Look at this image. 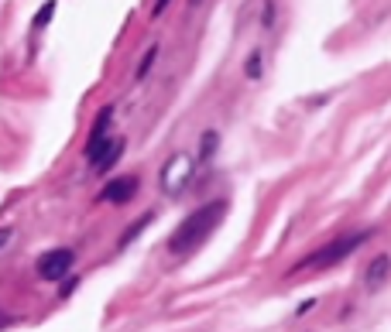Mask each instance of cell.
Here are the masks:
<instances>
[{"mask_svg": "<svg viewBox=\"0 0 391 332\" xmlns=\"http://www.w3.org/2000/svg\"><path fill=\"white\" fill-rule=\"evenodd\" d=\"M367 236H371V233H350V236H343V240H333V243L319 247L316 254H309L306 260H299L292 271H316V267H330V264H340L343 257L354 250V247H361Z\"/></svg>", "mask_w": 391, "mask_h": 332, "instance_id": "obj_2", "label": "cell"}, {"mask_svg": "<svg viewBox=\"0 0 391 332\" xmlns=\"http://www.w3.org/2000/svg\"><path fill=\"white\" fill-rule=\"evenodd\" d=\"M151 219H155V212H144L141 219H134V226H130V230L124 233V236H120V247H128V243L134 240V236H137V233H144V230H148V223H151Z\"/></svg>", "mask_w": 391, "mask_h": 332, "instance_id": "obj_6", "label": "cell"}, {"mask_svg": "<svg viewBox=\"0 0 391 332\" xmlns=\"http://www.w3.org/2000/svg\"><path fill=\"white\" fill-rule=\"evenodd\" d=\"M120 154H124V141L117 137V144H113V151H110V154H106V158H104V161L97 165V172H106L110 165H117V158H120Z\"/></svg>", "mask_w": 391, "mask_h": 332, "instance_id": "obj_7", "label": "cell"}, {"mask_svg": "<svg viewBox=\"0 0 391 332\" xmlns=\"http://www.w3.org/2000/svg\"><path fill=\"white\" fill-rule=\"evenodd\" d=\"M155 58H158V45H151L148 49V55H144V62L137 65V79H144L148 72H151V65H155Z\"/></svg>", "mask_w": 391, "mask_h": 332, "instance_id": "obj_9", "label": "cell"}, {"mask_svg": "<svg viewBox=\"0 0 391 332\" xmlns=\"http://www.w3.org/2000/svg\"><path fill=\"white\" fill-rule=\"evenodd\" d=\"M388 274H391V257H388V254L374 257V260L367 264V271H364V281H367V288H371V291H374V288H381Z\"/></svg>", "mask_w": 391, "mask_h": 332, "instance_id": "obj_5", "label": "cell"}, {"mask_svg": "<svg viewBox=\"0 0 391 332\" xmlns=\"http://www.w3.org/2000/svg\"><path fill=\"white\" fill-rule=\"evenodd\" d=\"M216 141H220V137H216V130H206V134H203V148H199V158H203V161L216 151Z\"/></svg>", "mask_w": 391, "mask_h": 332, "instance_id": "obj_8", "label": "cell"}, {"mask_svg": "<svg viewBox=\"0 0 391 332\" xmlns=\"http://www.w3.org/2000/svg\"><path fill=\"white\" fill-rule=\"evenodd\" d=\"M223 216H227V203H223V199H213V203L199 205L196 212H189L182 223H179V230L168 236V250H172V254H189V250H196L209 233L220 226Z\"/></svg>", "mask_w": 391, "mask_h": 332, "instance_id": "obj_1", "label": "cell"}, {"mask_svg": "<svg viewBox=\"0 0 391 332\" xmlns=\"http://www.w3.org/2000/svg\"><path fill=\"white\" fill-rule=\"evenodd\" d=\"M244 72H247V76H251V79H258V76H261V55H258V51H254V55L247 58V65H244Z\"/></svg>", "mask_w": 391, "mask_h": 332, "instance_id": "obj_11", "label": "cell"}, {"mask_svg": "<svg viewBox=\"0 0 391 332\" xmlns=\"http://www.w3.org/2000/svg\"><path fill=\"white\" fill-rule=\"evenodd\" d=\"M11 322H14L11 315H0V329H4V326H11Z\"/></svg>", "mask_w": 391, "mask_h": 332, "instance_id": "obj_14", "label": "cell"}, {"mask_svg": "<svg viewBox=\"0 0 391 332\" xmlns=\"http://www.w3.org/2000/svg\"><path fill=\"white\" fill-rule=\"evenodd\" d=\"M52 14H55V4L49 0V4H45L42 11H38V18H35V27H45L49 21H52Z\"/></svg>", "mask_w": 391, "mask_h": 332, "instance_id": "obj_10", "label": "cell"}, {"mask_svg": "<svg viewBox=\"0 0 391 332\" xmlns=\"http://www.w3.org/2000/svg\"><path fill=\"white\" fill-rule=\"evenodd\" d=\"M73 264H76V250L58 247V250H45V254L38 257L35 271H38L42 281H58V278H66L73 271Z\"/></svg>", "mask_w": 391, "mask_h": 332, "instance_id": "obj_3", "label": "cell"}, {"mask_svg": "<svg viewBox=\"0 0 391 332\" xmlns=\"http://www.w3.org/2000/svg\"><path fill=\"white\" fill-rule=\"evenodd\" d=\"M165 7H168V0H158L155 7H151V14H155V18H161V11H165Z\"/></svg>", "mask_w": 391, "mask_h": 332, "instance_id": "obj_13", "label": "cell"}, {"mask_svg": "<svg viewBox=\"0 0 391 332\" xmlns=\"http://www.w3.org/2000/svg\"><path fill=\"white\" fill-rule=\"evenodd\" d=\"M134 196H137V179H134V175H117L113 181H106L104 192H100V199H104V203H113V205L130 203Z\"/></svg>", "mask_w": 391, "mask_h": 332, "instance_id": "obj_4", "label": "cell"}, {"mask_svg": "<svg viewBox=\"0 0 391 332\" xmlns=\"http://www.w3.org/2000/svg\"><path fill=\"white\" fill-rule=\"evenodd\" d=\"M11 236H14V230H11V226H4V230H0V247H7V243H11Z\"/></svg>", "mask_w": 391, "mask_h": 332, "instance_id": "obj_12", "label": "cell"}]
</instances>
